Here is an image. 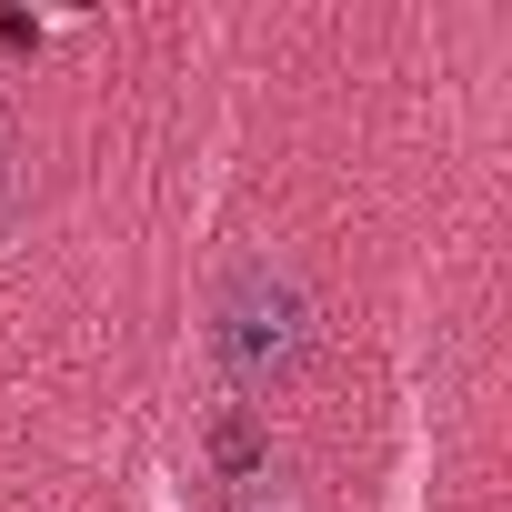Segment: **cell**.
<instances>
[{"label":"cell","instance_id":"6da1fadb","mask_svg":"<svg viewBox=\"0 0 512 512\" xmlns=\"http://www.w3.org/2000/svg\"><path fill=\"white\" fill-rule=\"evenodd\" d=\"M322 342V302L292 262H241L221 292H211V362L231 372V392H282Z\"/></svg>","mask_w":512,"mask_h":512}]
</instances>
